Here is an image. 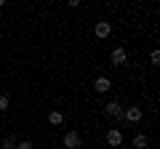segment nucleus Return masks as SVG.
<instances>
[{"label":"nucleus","mask_w":160,"mask_h":149,"mask_svg":"<svg viewBox=\"0 0 160 149\" xmlns=\"http://www.w3.org/2000/svg\"><path fill=\"white\" fill-rule=\"evenodd\" d=\"M93 32H96L99 40H104V37H109V32H112V24H109V22H96Z\"/></svg>","instance_id":"3"},{"label":"nucleus","mask_w":160,"mask_h":149,"mask_svg":"<svg viewBox=\"0 0 160 149\" xmlns=\"http://www.w3.org/2000/svg\"><path fill=\"white\" fill-rule=\"evenodd\" d=\"M107 144H109V147H120V144H123V133H120L118 128L107 131Z\"/></svg>","instance_id":"5"},{"label":"nucleus","mask_w":160,"mask_h":149,"mask_svg":"<svg viewBox=\"0 0 160 149\" xmlns=\"http://www.w3.org/2000/svg\"><path fill=\"white\" fill-rule=\"evenodd\" d=\"M104 112H107L109 117H115V120H123V104H118V101H109V104H104Z\"/></svg>","instance_id":"2"},{"label":"nucleus","mask_w":160,"mask_h":149,"mask_svg":"<svg viewBox=\"0 0 160 149\" xmlns=\"http://www.w3.org/2000/svg\"><path fill=\"white\" fill-rule=\"evenodd\" d=\"M149 59H152V64H158L160 61V51H152V53H149Z\"/></svg>","instance_id":"13"},{"label":"nucleus","mask_w":160,"mask_h":149,"mask_svg":"<svg viewBox=\"0 0 160 149\" xmlns=\"http://www.w3.org/2000/svg\"><path fill=\"white\" fill-rule=\"evenodd\" d=\"M80 144H83V138H80L78 131L64 133V147H67V149H80Z\"/></svg>","instance_id":"1"},{"label":"nucleus","mask_w":160,"mask_h":149,"mask_svg":"<svg viewBox=\"0 0 160 149\" xmlns=\"http://www.w3.org/2000/svg\"><path fill=\"white\" fill-rule=\"evenodd\" d=\"M48 120H51V125H62V123H64V115L59 112V109H53L51 115H48Z\"/></svg>","instance_id":"8"},{"label":"nucleus","mask_w":160,"mask_h":149,"mask_svg":"<svg viewBox=\"0 0 160 149\" xmlns=\"http://www.w3.org/2000/svg\"><path fill=\"white\" fill-rule=\"evenodd\" d=\"M8 104H11V99H8L6 93H0V112H6V109H8Z\"/></svg>","instance_id":"11"},{"label":"nucleus","mask_w":160,"mask_h":149,"mask_svg":"<svg viewBox=\"0 0 160 149\" xmlns=\"http://www.w3.org/2000/svg\"><path fill=\"white\" fill-rule=\"evenodd\" d=\"M0 149H16V138L6 136V138H3V144H0Z\"/></svg>","instance_id":"10"},{"label":"nucleus","mask_w":160,"mask_h":149,"mask_svg":"<svg viewBox=\"0 0 160 149\" xmlns=\"http://www.w3.org/2000/svg\"><path fill=\"white\" fill-rule=\"evenodd\" d=\"M109 85H112V83H109V77H96V83H93V88H96L99 93H107Z\"/></svg>","instance_id":"7"},{"label":"nucleus","mask_w":160,"mask_h":149,"mask_svg":"<svg viewBox=\"0 0 160 149\" xmlns=\"http://www.w3.org/2000/svg\"><path fill=\"white\" fill-rule=\"evenodd\" d=\"M123 117H126L128 123H139L142 120V107H128L126 112H123Z\"/></svg>","instance_id":"4"},{"label":"nucleus","mask_w":160,"mask_h":149,"mask_svg":"<svg viewBox=\"0 0 160 149\" xmlns=\"http://www.w3.org/2000/svg\"><path fill=\"white\" fill-rule=\"evenodd\" d=\"M16 149H35V144H32V141H19Z\"/></svg>","instance_id":"12"},{"label":"nucleus","mask_w":160,"mask_h":149,"mask_svg":"<svg viewBox=\"0 0 160 149\" xmlns=\"http://www.w3.org/2000/svg\"><path fill=\"white\" fill-rule=\"evenodd\" d=\"M109 59H112V64H115V67H123V64H126V59H128V53L123 51V48H115Z\"/></svg>","instance_id":"6"},{"label":"nucleus","mask_w":160,"mask_h":149,"mask_svg":"<svg viewBox=\"0 0 160 149\" xmlns=\"http://www.w3.org/2000/svg\"><path fill=\"white\" fill-rule=\"evenodd\" d=\"M133 147H136V149H147V136H142V133L133 136Z\"/></svg>","instance_id":"9"}]
</instances>
